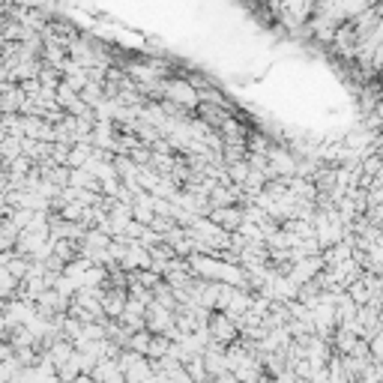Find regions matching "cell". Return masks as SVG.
Returning a JSON list of instances; mask_svg holds the SVG:
<instances>
[{"label":"cell","instance_id":"6","mask_svg":"<svg viewBox=\"0 0 383 383\" xmlns=\"http://www.w3.org/2000/svg\"><path fill=\"white\" fill-rule=\"evenodd\" d=\"M210 383H237V380H234V375H231V371H225V375H219V377H213Z\"/></svg>","mask_w":383,"mask_h":383},{"label":"cell","instance_id":"1","mask_svg":"<svg viewBox=\"0 0 383 383\" xmlns=\"http://www.w3.org/2000/svg\"><path fill=\"white\" fill-rule=\"evenodd\" d=\"M159 93H165V102H171L177 108H198V90L192 87L189 81H180V78H171V81H159Z\"/></svg>","mask_w":383,"mask_h":383},{"label":"cell","instance_id":"2","mask_svg":"<svg viewBox=\"0 0 383 383\" xmlns=\"http://www.w3.org/2000/svg\"><path fill=\"white\" fill-rule=\"evenodd\" d=\"M207 219L215 227H222L225 234H237L239 225H243V213H239V207H219V210H210Z\"/></svg>","mask_w":383,"mask_h":383},{"label":"cell","instance_id":"3","mask_svg":"<svg viewBox=\"0 0 383 383\" xmlns=\"http://www.w3.org/2000/svg\"><path fill=\"white\" fill-rule=\"evenodd\" d=\"M90 156H93V147H90V144H72V147H69L66 168H84Z\"/></svg>","mask_w":383,"mask_h":383},{"label":"cell","instance_id":"7","mask_svg":"<svg viewBox=\"0 0 383 383\" xmlns=\"http://www.w3.org/2000/svg\"><path fill=\"white\" fill-rule=\"evenodd\" d=\"M72 383H96V380H93L90 375H78V377H75V380H72Z\"/></svg>","mask_w":383,"mask_h":383},{"label":"cell","instance_id":"5","mask_svg":"<svg viewBox=\"0 0 383 383\" xmlns=\"http://www.w3.org/2000/svg\"><path fill=\"white\" fill-rule=\"evenodd\" d=\"M15 291H18V282L6 270H0V299L9 303V299H15Z\"/></svg>","mask_w":383,"mask_h":383},{"label":"cell","instance_id":"4","mask_svg":"<svg viewBox=\"0 0 383 383\" xmlns=\"http://www.w3.org/2000/svg\"><path fill=\"white\" fill-rule=\"evenodd\" d=\"M150 339L153 335L147 329H141V332H132L129 335V341H126V351L132 353H138V356H147V347H150Z\"/></svg>","mask_w":383,"mask_h":383}]
</instances>
